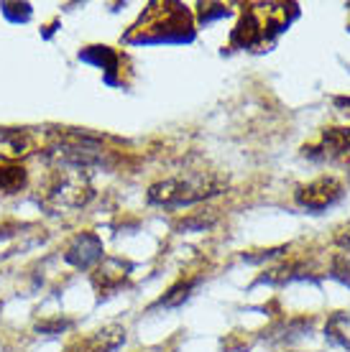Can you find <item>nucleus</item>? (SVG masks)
<instances>
[{
    "mask_svg": "<svg viewBox=\"0 0 350 352\" xmlns=\"http://www.w3.org/2000/svg\"><path fill=\"white\" fill-rule=\"evenodd\" d=\"M223 184L215 179H164L149 189V202L161 207H184L200 199H207L212 194H220Z\"/></svg>",
    "mask_w": 350,
    "mask_h": 352,
    "instance_id": "1",
    "label": "nucleus"
},
{
    "mask_svg": "<svg viewBox=\"0 0 350 352\" xmlns=\"http://www.w3.org/2000/svg\"><path fill=\"white\" fill-rule=\"evenodd\" d=\"M342 184L335 176H320L309 184L297 189V204L309 212H322L327 207H333L335 202H340L342 197Z\"/></svg>",
    "mask_w": 350,
    "mask_h": 352,
    "instance_id": "2",
    "label": "nucleus"
},
{
    "mask_svg": "<svg viewBox=\"0 0 350 352\" xmlns=\"http://www.w3.org/2000/svg\"><path fill=\"white\" fill-rule=\"evenodd\" d=\"M350 153V128L348 125H335L325 128L317 146H305V156L317 161H335Z\"/></svg>",
    "mask_w": 350,
    "mask_h": 352,
    "instance_id": "3",
    "label": "nucleus"
},
{
    "mask_svg": "<svg viewBox=\"0 0 350 352\" xmlns=\"http://www.w3.org/2000/svg\"><path fill=\"white\" fill-rule=\"evenodd\" d=\"M64 258H67V263L77 265V268H90V265H95L103 258V243H100L97 235L85 232V235H79L72 243Z\"/></svg>",
    "mask_w": 350,
    "mask_h": 352,
    "instance_id": "4",
    "label": "nucleus"
},
{
    "mask_svg": "<svg viewBox=\"0 0 350 352\" xmlns=\"http://www.w3.org/2000/svg\"><path fill=\"white\" fill-rule=\"evenodd\" d=\"M123 342H125V329L123 327H105V329L95 332L90 340L79 342L77 352H113Z\"/></svg>",
    "mask_w": 350,
    "mask_h": 352,
    "instance_id": "5",
    "label": "nucleus"
},
{
    "mask_svg": "<svg viewBox=\"0 0 350 352\" xmlns=\"http://www.w3.org/2000/svg\"><path fill=\"white\" fill-rule=\"evenodd\" d=\"M28 148H31V141H28L26 133L8 131V133H3V135H0V156H6L8 161L26 156Z\"/></svg>",
    "mask_w": 350,
    "mask_h": 352,
    "instance_id": "6",
    "label": "nucleus"
},
{
    "mask_svg": "<svg viewBox=\"0 0 350 352\" xmlns=\"http://www.w3.org/2000/svg\"><path fill=\"white\" fill-rule=\"evenodd\" d=\"M327 337L350 352V311H338L327 322Z\"/></svg>",
    "mask_w": 350,
    "mask_h": 352,
    "instance_id": "7",
    "label": "nucleus"
},
{
    "mask_svg": "<svg viewBox=\"0 0 350 352\" xmlns=\"http://www.w3.org/2000/svg\"><path fill=\"white\" fill-rule=\"evenodd\" d=\"M26 184V171L21 166H0V192L16 194Z\"/></svg>",
    "mask_w": 350,
    "mask_h": 352,
    "instance_id": "8",
    "label": "nucleus"
},
{
    "mask_svg": "<svg viewBox=\"0 0 350 352\" xmlns=\"http://www.w3.org/2000/svg\"><path fill=\"white\" fill-rule=\"evenodd\" d=\"M333 276L338 281L350 286V250H342L340 256L333 261Z\"/></svg>",
    "mask_w": 350,
    "mask_h": 352,
    "instance_id": "9",
    "label": "nucleus"
},
{
    "mask_svg": "<svg viewBox=\"0 0 350 352\" xmlns=\"http://www.w3.org/2000/svg\"><path fill=\"white\" fill-rule=\"evenodd\" d=\"M194 281H187V283H179V286H174V289L169 291V296H164V299L158 301V307H174V304H179L182 299H187V294L192 291Z\"/></svg>",
    "mask_w": 350,
    "mask_h": 352,
    "instance_id": "10",
    "label": "nucleus"
},
{
    "mask_svg": "<svg viewBox=\"0 0 350 352\" xmlns=\"http://www.w3.org/2000/svg\"><path fill=\"white\" fill-rule=\"evenodd\" d=\"M338 243H340V245L345 248V250H350V232H345V235H340V238H338Z\"/></svg>",
    "mask_w": 350,
    "mask_h": 352,
    "instance_id": "11",
    "label": "nucleus"
}]
</instances>
